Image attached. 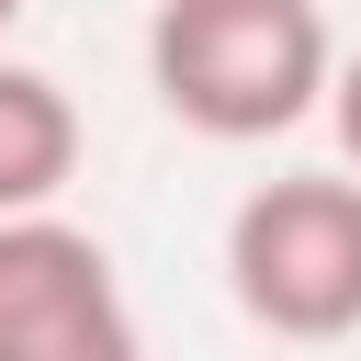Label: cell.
Returning <instances> with one entry per match:
<instances>
[{
    "mask_svg": "<svg viewBox=\"0 0 361 361\" xmlns=\"http://www.w3.org/2000/svg\"><path fill=\"white\" fill-rule=\"evenodd\" d=\"M327 79H338V45H327L316 0H158V23H147L158 113L214 147L293 135L327 102Z\"/></svg>",
    "mask_w": 361,
    "mask_h": 361,
    "instance_id": "obj_1",
    "label": "cell"
},
{
    "mask_svg": "<svg viewBox=\"0 0 361 361\" xmlns=\"http://www.w3.org/2000/svg\"><path fill=\"white\" fill-rule=\"evenodd\" d=\"M226 293L259 338L327 350L361 327V169H282L226 214Z\"/></svg>",
    "mask_w": 361,
    "mask_h": 361,
    "instance_id": "obj_2",
    "label": "cell"
},
{
    "mask_svg": "<svg viewBox=\"0 0 361 361\" xmlns=\"http://www.w3.org/2000/svg\"><path fill=\"white\" fill-rule=\"evenodd\" d=\"M0 361H147L113 248L68 214H0Z\"/></svg>",
    "mask_w": 361,
    "mask_h": 361,
    "instance_id": "obj_3",
    "label": "cell"
},
{
    "mask_svg": "<svg viewBox=\"0 0 361 361\" xmlns=\"http://www.w3.org/2000/svg\"><path fill=\"white\" fill-rule=\"evenodd\" d=\"M68 169H79V102L45 68L0 56V214H56Z\"/></svg>",
    "mask_w": 361,
    "mask_h": 361,
    "instance_id": "obj_4",
    "label": "cell"
},
{
    "mask_svg": "<svg viewBox=\"0 0 361 361\" xmlns=\"http://www.w3.org/2000/svg\"><path fill=\"white\" fill-rule=\"evenodd\" d=\"M327 124H338V147H350V169H361V56L327 79Z\"/></svg>",
    "mask_w": 361,
    "mask_h": 361,
    "instance_id": "obj_5",
    "label": "cell"
},
{
    "mask_svg": "<svg viewBox=\"0 0 361 361\" xmlns=\"http://www.w3.org/2000/svg\"><path fill=\"white\" fill-rule=\"evenodd\" d=\"M11 11H23V0H0V34H11Z\"/></svg>",
    "mask_w": 361,
    "mask_h": 361,
    "instance_id": "obj_6",
    "label": "cell"
}]
</instances>
